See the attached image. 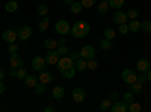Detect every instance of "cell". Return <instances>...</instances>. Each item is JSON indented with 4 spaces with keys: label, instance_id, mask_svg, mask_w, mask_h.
<instances>
[{
    "label": "cell",
    "instance_id": "14",
    "mask_svg": "<svg viewBox=\"0 0 151 112\" xmlns=\"http://www.w3.org/2000/svg\"><path fill=\"white\" fill-rule=\"evenodd\" d=\"M74 67H76V71H85L88 68V61L83 58H79L77 61H74Z\"/></svg>",
    "mask_w": 151,
    "mask_h": 112
},
{
    "label": "cell",
    "instance_id": "47",
    "mask_svg": "<svg viewBox=\"0 0 151 112\" xmlns=\"http://www.w3.org/2000/svg\"><path fill=\"white\" fill-rule=\"evenodd\" d=\"M58 44H59V46H64V44H65V36H62L60 40H58Z\"/></svg>",
    "mask_w": 151,
    "mask_h": 112
},
{
    "label": "cell",
    "instance_id": "24",
    "mask_svg": "<svg viewBox=\"0 0 151 112\" xmlns=\"http://www.w3.org/2000/svg\"><path fill=\"white\" fill-rule=\"evenodd\" d=\"M100 47H101L104 52H109V50H112V41L107 40V38H103L100 41Z\"/></svg>",
    "mask_w": 151,
    "mask_h": 112
},
{
    "label": "cell",
    "instance_id": "6",
    "mask_svg": "<svg viewBox=\"0 0 151 112\" xmlns=\"http://www.w3.org/2000/svg\"><path fill=\"white\" fill-rule=\"evenodd\" d=\"M17 35H18L20 40L27 41L30 36H32V27H30V26H21V27L17 30Z\"/></svg>",
    "mask_w": 151,
    "mask_h": 112
},
{
    "label": "cell",
    "instance_id": "22",
    "mask_svg": "<svg viewBox=\"0 0 151 112\" xmlns=\"http://www.w3.org/2000/svg\"><path fill=\"white\" fill-rule=\"evenodd\" d=\"M130 91H132L133 94H136V95H137V94H141V92H142V83H141V82H137V80L133 82V83L130 85Z\"/></svg>",
    "mask_w": 151,
    "mask_h": 112
},
{
    "label": "cell",
    "instance_id": "26",
    "mask_svg": "<svg viewBox=\"0 0 151 112\" xmlns=\"http://www.w3.org/2000/svg\"><path fill=\"white\" fill-rule=\"evenodd\" d=\"M129 30H132V32H137V30H141V23L137 21V18L130 21V24H129Z\"/></svg>",
    "mask_w": 151,
    "mask_h": 112
},
{
    "label": "cell",
    "instance_id": "13",
    "mask_svg": "<svg viewBox=\"0 0 151 112\" xmlns=\"http://www.w3.org/2000/svg\"><path fill=\"white\" fill-rule=\"evenodd\" d=\"M53 79L55 77H53V74L50 71H45V70L40 71V82H42V83H52Z\"/></svg>",
    "mask_w": 151,
    "mask_h": 112
},
{
    "label": "cell",
    "instance_id": "28",
    "mask_svg": "<svg viewBox=\"0 0 151 112\" xmlns=\"http://www.w3.org/2000/svg\"><path fill=\"white\" fill-rule=\"evenodd\" d=\"M107 9H109L107 0H101V2H100V5H98V12H100V14H106Z\"/></svg>",
    "mask_w": 151,
    "mask_h": 112
},
{
    "label": "cell",
    "instance_id": "16",
    "mask_svg": "<svg viewBox=\"0 0 151 112\" xmlns=\"http://www.w3.org/2000/svg\"><path fill=\"white\" fill-rule=\"evenodd\" d=\"M48 24H50V18L47 15H44L40 21H38V29H40V32H45L48 29Z\"/></svg>",
    "mask_w": 151,
    "mask_h": 112
},
{
    "label": "cell",
    "instance_id": "39",
    "mask_svg": "<svg viewBox=\"0 0 151 112\" xmlns=\"http://www.w3.org/2000/svg\"><path fill=\"white\" fill-rule=\"evenodd\" d=\"M95 2L97 0H82V5H83V8H91V6H94L95 5Z\"/></svg>",
    "mask_w": 151,
    "mask_h": 112
},
{
    "label": "cell",
    "instance_id": "4",
    "mask_svg": "<svg viewBox=\"0 0 151 112\" xmlns=\"http://www.w3.org/2000/svg\"><path fill=\"white\" fill-rule=\"evenodd\" d=\"M44 59H45V62H47V65H55V64H58V61L60 59V55H59V52L55 48V50H48V52L45 53Z\"/></svg>",
    "mask_w": 151,
    "mask_h": 112
},
{
    "label": "cell",
    "instance_id": "2",
    "mask_svg": "<svg viewBox=\"0 0 151 112\" xmlns=\"http://www.w3.org/2000/svg\"><path fill=\"white\" fill-rule=\"evenodd\" d=\"M91 27H89V24H88L85 20H79V21H76L73 24V27H71V35L74 36V38H77V40H82V38H86L88 33H89Z\"/></svg>",
    "mask_w": 151,
    "mask_h": 112
},
{
    "label": "cell",
    "instance_id": "19",
    "mask_svg": "<svg viewBox=\"0 0 151 112\" xmlns=\"http://www.w3.org/2000/svg\"><path fill=\"white\" fill-rule=\"evenodd\" d=\"M82 9H83V5L79 3V2H76V0L70 5V11H71V14H74V15H79L82 12Z\"/></svg>",
    "mask_w": 151,
    "mask_h": 112
},
{
    "label": "cell",
    "instance_id": "31",
    "mask_svg": "<svg viewBox=\"0 0 151 112\" xmlns=\"http://www.w3.org/2000/svg\"><path fill=\"white\" fill-rule=\"evenodd\" d=\"M124 102H125V103H129V105H130L132 102H134V94H133L132 91L125 92V94H124Z\"/></svg>",
    "mask_w": 151,
    "mask_h": 112
},
{
    "label": "cell",
    "instance_id": "1",
    "mask_svg": "<svg viewBox=\"0 0 151 112\" xmlns=\"http://www.w3.org/2000/svg\"><path fill=\"white\" fill-rule=\"evenodd\" d=\"M58 70L64 77L73 79L76 74V67H74V61L70 56H64L58 61Z\"/></svg>",
    "mask_w": 151,
    "mask_h": 112
},
{
    "label": "cell",
    "instance_id": "30",
    "mask_svg": "<svg viewBox=\"0 0 151 112\" xmlns=\"http://www.w3.org/2000/svg\"><path fill=\"white\" fill-rule=\"evenodd\" d=\"M38 14H40L41 17H44V15H47V14H48V8H47V5H44V3H41L40 6H38Z\"/></svg>",
    "mask_w": 151,
    "mask_h": 112
},
{
    "label": "cell",
    "instance_id": "9",
    "mask_svg": "<svg viewBox=\"0 0 151 112\" xmlns=\"http://www.w3.org/2000/svg\"><path fill=\"white\" fill-rule=\"evenodd\" d=\"M80 56L83 58V59H92L94 56H95V48L92 47V46H85L82 50H80Z\"/></svg>",
    "mask_w": 151,
    "mask_h": 112
},
{
    "label": "cell",
    "instance_id": "18",
    "mask_svg": "<svg viewBox=\"0 0 151 112\" xmlns=\"http://www.w3.org/2000/svg\"><path fill=\"white\" fill-rule=\"evenodd\" d=\"M136 68H137V71H139V73L148 71L150 70V62L147 59H139V61H137V64H136Z\"/></svg>",
    "mask_w": 151,
    "mask_h": 112
},
{
    "label": "cell",
    "instance_id": "50",
    "mask_svg": "<svg viewBox=\"0 0 151 112\" xmlns=\"http://www.w3.org/2000/svg\"><path fill=\"white\" fill-rule=\"evenodd\" d=\"M73 2H74V0H64V3H65V5H71Z\"/></svg>",
    "mask_w": 151,
    "mask_h": 112
},
{
    "label": "cell",
    "instance_id": "42",
    "mask_svg": "<svg viewBox=\"0 0 151 112\" xmlns=\"http://www.w3.org/2000/svg\"><path fill=\"white\" fill-rule=\"evenodd\" d=\"M148 80V77H147V71H142L139 76H137V82H141V83H145Z\"/></svg>",
    "mask_w": 151,
    "mask_h": 112
},
{
    "label": "cell",
    "instance_id": "41",
    "mask_svg": "<svg viewBox=\"0 0 151 112\" xmlns=\"http://www.w3.org/2000/svg\"><path fill=\"white\" fill-rule=\"evenodd\" d=\"M8 50H9V53H17V52H18V46H17L15 43H9Z\"/></svg>",
    "mask_w": 151,
    "mask_h": 112
},
{
    "label": "cell",
    "instance_id": "12",
    "mask_svg": "<svg viewBox=\"0 0 151 112\" xmlns=\"http://www.w3.org/2000/svg\"><path fill=\"white\" fill-rule=\"evenodd\" d=\"M18 38V35H17V32L15 30H12V29H6L5 32H3V40L9 44V43H15V40Z\"/></svg>",
    "mask_w": 151,
    "mask_h": 112
},
{
    "label": "cell",
    "instance_id": "37",
    "mask_svg": "<svg viewBox=\"0 0 151 112\" xmlns=\"http://www.w3.org/2000/svg\"><path fill=\"white\" fill-rule=\"evenodd\" d=\"M129 111H132V112H139V111H141V105L136 103V102H132V103L129 105Z\"/></svg>",
    "mask_w": 151,
    "mask_h": 112
},
{
    "label": "cell",
    "instance_id": "44",
    "mask_svg": "<svg viewBox=\"0 0 151 112\" xmlns=\"http://www.w3.org/2000/svg\"><path fill=\"white\" fill-rule=\"evenodd\" d=\"M17 70H18V68H14V67H12V68H11V71H9V74H11V76H12V77H17Z\"/></svg>",
    "mask_w": 151,
    "mask_h": 112
},
{
    "label": "cell",
    "instance_id": "23",
    "mask_svg": "<svg viewBox=\"0 0 151 112\" xmlns=\"http://www.w3.org/2000/svg\"><path fill=\"white\" fill-rule=\"evenodd\" d=\"M109 3V8H113V9H121L124 6V0H107Z\"/></svg>",
    "mask_w": 151,
    "mask_h": 112
},
{
    "label": "cell",
    "instance_id": "10",
    "mask_svg": "<svg viewBox=\"0 0 151 112\" xmlns=\"http://www.w3.org/2000/svg\"><path fill=\"white\" fill-rule=\"evenodd\" d=\"M71 95H73V98H74L76 103H82L85 98H86V92H85L82 88H74L73 92H71Z\"/></svg>",
    "mask_w": 151,
    "mask_h": 112
},
{
    "label": "cell",
    "instance_id": "5",
    "mask_svg": "<svg viewBox=\"0 0 151 112\" xmlns=\"http://www.w3.org/2000/svg\"><path fill=\"white\" fill-rule=\"evenodd\" d=\"M122 80L125 82V83H129V85H132L133 82H136L137 80V76H136V73L134 71H132V70H129V68H125L124 71H122Z\"/></svg>",
    "mask_w": 151,
    "mask_h": 112
},
{
    "label": "cell",
    "instance_id": "11",
    "mask_svg": "<svg viewBox=\"0 0 151 112\" xmlns=\"http://www.w3.org/2000/svg\"><path fill=\"white\" fill-rule=\"evenodd\" d=\"M112 112H127L129 111V106H127V103L125 102H113V105L109 108Z\"/></svg>",
    "mask_w": 151,
    "mask_h": 112
},
{
    "label": "cell",
    "instance_id": "21",
    "mask_svg": "<svg viewBox=\"0 0 151 112\" xmlns=\"http://www.w3.org/2000/svg\"><path fill=\"white\" fill-rule=\"evenodd\" d=\"M44 46H45V48L47 50H55V48H58V41L56 40H53V38H47L45 41H44Z\"/></svg>",
    "mask_w": 151,
    "mask_h": 112
},
{
    "label": "cell",
    "instance_id": "52",
    "mask_svg": "<svg viewBox=\"0 0 151 112\" xmlns=\"http://www.w3.org/2000/svg\"><path fill=\"white\" fill-rule=\"evenodd\" d=\"M150 35H151V30H150Z\"/></svg>",
    "mask_w": 151,
    "mask_h": 112
},
{
    "label": "cell",
    "instance_id": "20",
    "mask_svg": "<svg viewBox=\"0 0 151 112\" xmlns=\"http://www.w3.org/2000/svg\"><path fill=\"white\" fill-rule=\"evenodd\" d=\"M24 82H26V85L29 88H35V85L38 83V77L33 76V74H27V76L24 77Z\"/></svg>",
    "mask_w": 151,
    "mask_h": 112
},
{
    "label": "cell",
    "instance_id": "15",
    "mask_svg": "<svg viewBox=\"0 0 151 112\" xmlns=\"http://www.w3.org/2000/svg\"><path fill=\"white\" fill-rule=\"evenodd\" d=\"M64 95H65V88H64V86H55V88L52 90V97L56 98V100L62 98Z\"/></svg>",
    "mask_w": 151,
    "mask_h": 112
},
{
    "label": "cell",
    "instance_id": "40",
    "mask_svg": "<svg viewBox=\"0 0 151 112\" xmlns=\"http://www.w3.org/2000/svg\"><path fill=\"white\" fill-rule=\"evenodd\" d=\"M70 58H71L73 61H77L79 58H82V56H80V50H73V52H70Z\"/></svg>",
    "mask_w": 151,
    "mask_h": 112
},
{
    "label": "cell",
    "instance_id": "27",
    "mask_svg": "<svg viewBox=\"0 0 151 112\" xmlns=\"http://www.w3.org/2000/svg\"><path fill=\"white\" fill-rule=\"evenodd\" d=\"M116 36V30L115 29H112V27H107V29H104V38H107V40H113Z\"/></svg>",
    "mask_w": 151,
    "mask_h": 112
},
{
    "label": "cell",
    "instance_id": "34",
    "mask_svg": "<svg viewBox=\"0 0 151 112\" xmlns=\"http://www.w3.org/2000/svg\"><path fill=\"white\" fill-rule=\"evenodd\" d=\"M141 29L145 30V32H150L151 30V20H145L141 23Z\"/></svg>",
    "mask_w": 151,
    "mask_h": 112
},
{
    "label": "cell",
    "instance_id": "51",
    "mask_svg": "<svg viewBox=\"0 0 151 112\" xmlns=\"http://www.w3.org/2000/svg\"><path fill=\"white\" fill-rule=\"evenodd\" d=\"M53 111H55V109H53V108H50V106L45 108V112H53Z\"/></svg>",
    "mask_w": 151,
    "mask_h": 112
},
{
    "label": "cell",
    "instance_id": "29",
    "mask_svg": "<svg viewBox=\"0 0 151 112\" xmlns=\"http://www.w3.org/2000/svg\"><path fill=\"white\" fill-rule=\"evenodd\" d=\"M44 91H45V83L38 82V83L35 85V92H36V94H44Z\"/></svg>",
    "mask_w": 151,
    "mask_h": 112
},
{
    "label": "cell",
    "instance_id": "3",
    "mask_svg": "<svg viewBox=\"0 0 151 112\" xmlns=\"http://www.w3.org/2000/svg\"><path fill=\"white\" fill-rule=\"evenodd\" d=\"M55 30L60 35V36H67L70 32H71V26L67 20H59L56 24H55Z\"/></svg>",
    "mask_w": 151,
    "mask_h": 112
},
{
    "label": "cell",
    "instance_id": "48",
    "mask_svg": "<svg viewBox=\"0 0 151 112\" xmlns=\"http://www.w3.org/2000/svg\"><path fill=\"white\" fill-rule=\"evenodd\" d=\"M3 77H5V70H3V68H0V80H2Z\"/></svg>",
    "mask_w": 151,
    "mask_h": 112
},
{
    "label": "cell",
    "instance_id": "17",
    "mask_svg": "<svg viewBox=\"0 0 151 112\" xmlns=\"http://www.w3.org/2000/svg\"><path fill=\"white\" fill-rule=\"evenodd\" d=\"M113 21L118 23V24L125 23L127 21V14H124V12H121V11H116L115 14H113Z\"/></svg>",
    "mask_w": 151,
    "mask_h": 112
},
{
    "label": "cell",
    "instance_id": "46",
    "mask_svg": "<svg viewBox=\"0 0 151 112\" xmlns=\"http://www.w3.org/2000/svg\"><path fill=\"white\" fill-rule=\"evenodd\" d=\"M5 92V85H3V82L2 80H0V95H2Z\"/></svg>",
    "mask_w": 151,
    "mask_h": 112
},
{
    "label": "cell",
    "instance_id": "38",
    "mask_svg": "<svg viewBox=\"0 0 151 112\" xmlns=\"http://www.w3.org/2000/svg\"><path fill=\"white\" fill-rule=\"evenodd\" d=\"M127 32H129V24H125V23L119 24V27H118V33H121V35H125Z\"/></svg>",
    "mask_w": 151,
    "mask_h": 112
},
{
    "label": "cell",
    "instance_id": "8",
    "mask_svg": "<svg viewBox=\"0 0 151 112\" xmlns=\"http://www.w3.org/2000/svg\"><path fill=\"white\" fill-rule=\"evenodd\" d=\"M9 62H11V67H14V68H20V67L24 65V59H23V56H20L18 53H11Z\"/></svg>",
    "mask_w": 151,
    "mask_h": 112
},
{
    "label": "cell",
    "instance_id": "36",
    "mask_svg": "<svg viewBox=\"0 0 151 112\" xmlns=\"http://www.w3.org/2000/svg\"><path fill=\"white\" fill-rule=\"evenodd\" d=\"M56 50H58V52H59V55H62V56H65L67 53H70V50H68L67 44H64V46H58Z\"/></svg>",
    "mask_w": 151,
    "mask_h": 112
},
{
    "label": "cell",
    "instance_id": "7",
    "mask_svg": "<svg viewBox=\"0 0 151 112\" xmlns=\"http://www.w3.org/2000/svg\"><path fill=\"white\" fill-rule=\"evenodd\" d=\"M45 65H47V62H45V59H44L42 56H36V58H33V61H32V68H33L35 71H42V70L45 68Z\"/></svg>",
    "mask_w": 151,
    "mask_h": 112
},
{
    "label": "cell",
    "instance_id": "32",
    "mask_svg": "<svg viewBox=\"0 0 151 112\" xmlns=\"http://www.w3.org/2000/svg\"><path fill=\"white\" fill-rule=\"evenodd\" d=\"M110 106H112V102L109 100V98H104V100H101V105H100V109H101V111H107Z\"/></svg>",
    "mask_w": 151,
    "mask_h": 112
},
{
    "label": "cell",
    "instance_id": "25",
    "mask_svg": "<svg viewBox=\"0 0 151 112\" xmlns=\"http://www.w3.org/2000/svg\"><path fill=\"white\" fill-rule=\"evenodd\" d=\"M5 9H6V12H15V11L18 9V3H17V2H14V0H11V2H8V3H6Z\"/></svg>",
    "mask_w": 151,
    "mask_h": 112
},
{
    "label": "cell",
    "instance_id": "49",
    "mask_svg": "<svg viewBox=\"0 0 151 112\" xmlns=\"http://www.w3.org/2000/svg\"><path fill=\"white\" fill-rule=\"evenodd\" d=\"M147 77H148V80H151V68L147 71Z\"/></svg>",
    "mask_w": 151,
    "mask_h": 112
},
{
    "label": "cell",
    "instance_id": "33",
    "mask_svg": "<svg viewBox=\"0 0 151 112\" xmlns=\"http://www.w3.org/2000/svg\"><path fill=\"white\" fill-rule=\"evenodd\" d=\"M27 76V71L24 70L23 67H20L18 70H17V79H21V80H24V77Z\"/></svg>",
    "mask_w": 151,
    "mask_h": 112
},
{
    "label": "cell",
    "instance_id": "43",
    "mask_svg": "<svg viewBox=\"0 0 151 112\" xmlns=\"http://www.w3.org/2000/svg\"><path fill=\"white\" fill-rule=\"evenodd\" d=\"M97 65H98V64L94 61V58H92V59H88V68H89V70H95Z\"/></svg>",
    "mask_w": 151,
    "mask_h": 112
},
{
    "label": "cell",
    "instance_id": "35",
    "mask_svg": "<svg viewBox=\"0 0 151 112\" xmlns=\"http://www.w3.org/2000/svg\"><path fill=\"white\" fill-rule=\"evenodd\" d=\"M137 17H139V12H137L136 9H129V12H127V18H130V20H136Z\"/></svg>",
    "mask_w": 151,
    "mask_h": 112
},
{
    "label": "cell",
    "instance_id": "45",
    "mask_svg": "<svg viewBox=\"0 0 151 112\" xmlns=\"http://www.w3.org/2000/svg\"><path fill=\"white\" fill-rule=\"evenodd\" d=\"M110 98H112L113 102H116V100H118V94H116V92H112V94H110Z\"/></svg>",
    "mask_w": 151,
    "mask_h": 112
}]
</instances>
